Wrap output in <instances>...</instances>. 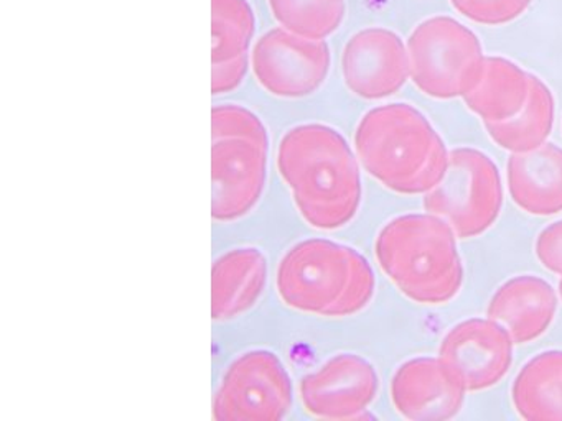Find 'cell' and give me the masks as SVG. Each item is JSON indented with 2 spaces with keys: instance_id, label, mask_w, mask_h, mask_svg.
<instances>
[{
  "instance_id": "3957f363",
  "label": "cell",
  "mask_w": 562,
  "mask_h": 421,
  "mask_svg": "<svg viewBox=\"0 0 562 421\" xmlns=\"http://www.w3.org/2000/svg\"><path fill=\"white\" fill-rule=\"evenodd\" d=\"M276 288L282 303L295 311L347 318L370 305L376 278L370 262L353 247L307 239L282 255Z\"/></svg>"
},
{
  "instance_id": "cb8c5ba5",
  "label": "cell",
  "mask_w": 562,
  "mask_h": 421,
  "mask_svg": "<svg viewBox=\"0 0 562 421\" xmlns=\"http://www.w3.org/2000/svg\"><path fill=\"white\" fill-rule=\"evenodd\" d=\"M249 71V55L238 56L228 61L213 62L212 92L213 95L228 94L236 91L245 81Z\"/></svg>"
},
{
  "instance_id": "30bf717a",
  "label": "cell",
  "mask_w": 562,
  "mask_h": 421,
  "mask_svg": "<svg viewBox=\"0 0 562 421\" xmlns=\"http://www.w3.org/2000/svg\"><path fill=\"white\" fill-rule=\"evenodd\" d=\"M269 147L249 138H213L212 216L233 223L248 216L265 193Z\"/></svg>"
},
{
  "instance_id": "44dd1931",
  "label": "cell",
  "mask_w": 562,
  "mask_h": 421,
  "mask_svg": "<svg viewBox=\"0 0 562 421\" xmlns=\"http://www.w3.org/2000/svg\"><path fill=\"white\" fill-rule=\"evenodd\" d=\"M268 3L279 25L314 39L334 35L347 12L345 0H268Z\"/></svg>"
},
{
  "instance_id": "277c9868",
  "label": "cell",
  "mask_w": 562,
  "mask_h": 421,
  "mask_svg": "<svg viewBox=\"0 0 562 421\" xmlns=\"http://www.w3.org/2000/svg\"><path fill=\"white\" fill-rule=\"evenodd\" d=\"M374 255L411 301L446 305L459 295L463 265L456 230L436 214H404L378 234Z\"/></svg>"
},
{
  "instance_id": "d6986e66",
  "label": "cell",
  "mask_w": 562,
  "mask_h": 421,
  "mask_svg": "<svg viewBox=\"0 0 562 421\" xmlns=\"http://www.w3.org/2000/svg\"><path fill=\"white\" fill-rule=\"evenodd\" d=\"M529 98L525 107L503 122H483L490 138L509 153H525L548 141L554 127V95L538 76L529 75Z\"/></svg>"
},
{
  "instance_id": "5b68a950",
  "label": "cell",
  "mask_w": 562,
  "mask_h": 421,
  "mask_svg": "<svg viewBox=\"0 0 562 421\" xmlns=\"http://www.w3.org/2000/svg\"><path fill=\"white\" fill-rule=\"evenodd\" d=\"M411 79L432 99L465 98L482 79L485 53L479 36L452 16L424 20L407 39Z\"/></svg>"
},
{
  "instance_id": "6da1fadb",
  "label": "cell",
  "mask_w": 562,
  "mask_h": 421,
  "mask_svg": "<svg viewBox=\"0 0 562 421\" xmlns=\"http://www.w3.org/2000/svg\"><path fill=\"white\" fill-rule=\"evenodd\" d=\"M276 164L308 226L337 230L357 216L363 197L360 167L337 128L315 122L289 128Z\"/></svg>"
},
{
  "instance_id": "603a6c76",
  "label": "cell",
  "mask_w": 562,
  "mask_h": 421,
  "mask_svg": "<svg viewBox=\"0 0 562 421\" xmlns=\"http://www.w3.org/2000/svg\"><path fill=\"white\" fill-rule=\"evenodd\" d=\"M531 2L532 0H450L460 15L486 26L506 25L519 19Z\"/></svg>"
},
{
  "instance_id": "4fadbf2b",
  "label": "cell",
  "mask_w": 562,
  "mask_h": 421,
  "mask_svg": "<svg viewBox=\"0 0 562 421\" xmlns=\"http://www.w3.org/2000/svg\"><path fill=\"white\" fill-rule=\"evenodd\" d=\"M467 388L440 357H416L397 367L391 401L414 421L450 420L462 410Z\"/></svg>"
},
{
  "instance_id": "52a82bcc",
  "label": "cell",
  "mask_w": 562,
  "mask_h": 421,
  "mask_svg": "<svg viewBox=\"0 0 562 421\" xmlns=\"http://www.w3.org/2000/svg\"><path fill=\"white\" fill-rule=\"evenodd\" d=\"M294 403L291 375L278 354L252 349L226 368L213 414L223 421L284 420Z\"/></svg>"
},
{
  "instance_id": "7a4b0ae2",
  "label": "cell",
  "mask_w": 562,
  "mask_h": 421,
  "mask_svg": "<svg viewBox=\"0 0 562 421\" xmlns=\"http://www.w3.org/2000/svg\"><path fill=\"white\" fill-rule=\"evenodd\" d=\"M355 150L374 180L406 196L432 190L449 167L439 132L423 112L404 102L368 111L355 130Z\"/></svg>"
},
{
  "instance_id": "7402d4cb",
  "label": "cell",
  "mask_w": 562,
  "mask_h": 421,
  "mask_svg": "<svg viewBox=\"0 0 562 421\" xmlns=\"http://www.w3.org/2000/svg\"><path fill=\"white\" fill-rule=\"evenodd\" d=\"M212 137L249 138L269 147V134L261 118L243 105H215L212 111Z\"/></svg>"
},
{
  "instance_id": "e0dca14e",
  "label": "cell",
  "mask_w": 562,
  "mask_h": 421,
  "mask_svg": "<svg viewBox=\"0 0 562 421\" xmlns=\"http://www.w3.org/2000/svg\"><path fill=\"white\" fill-rule=\"evenodd\" d=\"M529 88V72L521 66L502 56H486L482 79L463 101L483 122H503L525 107Z\"/></svg>"
},
{
  "instance_id": "484cf974",
  "label": "cell",
  "mask_w": 562,
  "mask_h": 421,
  "mask_svg": "<svg viewBox=\"0 0 562 421\" xmlns=\"http://www.w3.org/2000/svg\"><path fill=\"white\" fill-rule=\"evenodd\" d=\"M559 293H561V298H562V278H561V282H559Z\"/></svg>"
},
{
  "instance_id": "8992f818",
  "label": "cell",
  "mask_w": 562,
  "mask_h": 421,
  "mask_svg": "<svg viewBox=\"0 0 562 421\" xmlns=\"http://www.w3.org/2000/svg\"><path fill=\"white\" fill-rule=\"evenodd\" d=\"M502 206L498 167L476 148L449 151L446 174L424 194V209L447 220L459 239H473L486 232L498 219Z\"/></svg>"
},
{
  "instance_id": "2e32d148",
  "label": "cell",
  "mask_w": 562,
  "mask_h": 421,
  "mask_svg": "<svg viewBox=\"0 0 562 421\" xmlns=\"http://www.w3.org/2000/svg\"><path fill=\"white\" fill-rule=\"evenodd\" d=\"M268 283V259L256 247H238L216 259L212 269V316L229 321L248 312Z\"/></svg>"
},
{
  "instance_id": "8fae6325",
  "label": "cell",
  "mask_w": 562,
  "mask_h": 421,
  "mask_svg": "<svg viewBox=\"0 0 562 421\" xmlns=\"http://www.w3.org/2000/svg\"><path fill=\"white\" fill-rule=\"evenodd\" d=\"M341 75L345 86L358 98H390L411 78L407 45L397 33L381 26L360 30L344 46Z\"/></svg>"
},
{
  "instance_id": "7c38bea8",
  "label": "cell",
  "mask_w": 562,
  "mask_h": 421,
  "mask_svg": "<svg viewBox=\"0 0 562 421\" xmlns=\"http://www.w3.org/2000/svg\"><path fill=\"white\" fill-rule=\"evenodd\" d=\"M509 332L492 318H472L453 326L440 342L439 357L467 391L495 387L513 364Z\"/></svg>"
},
{
  "instance_id": "ba28073f",
  "label": "cell",
  "mask_w": 562,
  "mask_h": 421,
  "mask_svg": "<svg viewBox=\"0 0 562 421\" xmlns=\"http://www.w3.org/2000/svg\"><path fill=\"white\" fill-rule=\"evenodd\" d=\"M330 66V46L325 39L307 38L284 26L266 32L251 53L256 81L281 99L314 94L327 81Z\"/></svg>"
},
{
  "instance_id": "9a60e30c",
  "label": "cell",
  "mask_w": 562,
  "mask_h": 421,
  "mask_svg": "<svg viewBox=\"0 0 562 421\" xmlns=\"http://www.w3.org/2000/svg\"><path fill=\"white\" fill-rule=\"evenodd\" d=\"M513 203L531 216L562 213V148L546 141L525 153H512L506 163Z\"/></svg>"
},
{
  "instance_id": "ffe728a7",
  "label": "cell",
  "mask_w": 562,
  "mask_h": 421,
  "mask_svg": "<svg viewBox=\"0 0 562 421\" xmlns=\"http://www.w3.org/2000/svg\"><path fill=\"white\" fill-rule=\"evenodd\" d=\"M212 62L246 55L256 33V15L248 0H212Z\"/></svg>"
},
{
  "instance_id": "d4e9b609",
  "label": "cell",
  "mask_w": 562,
  "mask_h": 421,
  "mask_svg": "<svg viewBox=\"0 0 562 421\" xmlns=\"http://www.w3.org/2000/svg\"><path fill=\"white\" fill-rule=\"evenodd\" d=\"M535 250L546 270L562 276V220H555L541 230Z\"/></svg>"
},
{
  "instance_id": "5bb4252c",
  "label": "cell",
  "mask_w": 562,
  "mask_h": 421,
  "mask_svg": "<svg viewBox=\"0 0 562 421\" xmlns=\"http://www.w3.org/2000/svg\"><path fill=\"white\" fill-rule=\"evenodd\" d=\"M555 311V289L535 275H519L503 283L486 309L488 318L499 322L515 344L541 338L554 321Z\"/></svg>"
},
{
  "instance_id": "ac0fdd59",
  "label": "cell",
  "mask_w": 562,
  "mask_h": 421,
  "mask_svg": "<svg viewBox=\"0 0 562 421\" xmlns=\"http://www.w3.org/2000/svg\"><path fill=\"white\" fill-rule=\"evenodd\" d=\"M513 407L529 421H562V351H546L522 365L512 388Z\"/></svg>"
},
{
  "instance_id": "9c48e42d",
  "label": "cell",
  "mask_w": 562,
  "mask_h": 421,
  "mask_svg": "<svg viewBox=\"0 0 562 421\" xmlns=\"http://www.w3.org/2000/svg\"><path fill=\"white\" fill-rule=\"evenodd\" d=\"M380 391L376 368L367 359L341 352L321 368L302 377L299 397L311 417L322 420H357Z\"/></svg>"
}]
</instances>
